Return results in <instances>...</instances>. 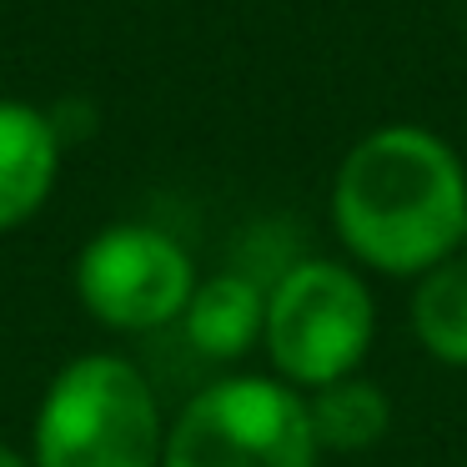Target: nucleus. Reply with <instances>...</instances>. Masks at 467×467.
I'll list each match as a JSON object with an SVG mask.
<instances>
[{"label": "nucleus", "mask_w": 467, "mask_h": 467, "mask_svg": "<svg viewBox=\"0 0 467 467\" xmlns=\"http://www.w3.org/2000/svg\"><path fill=\"white\" fill-rule=\"evenodd\" d=\"M61 171V131L31 101H0V232L26 226Z\"/></svg>", "instance_id": "obj_6"}, {"label": "nucleus", "mask_w": 467, "mask_h": 467, "mask_svg": "<svg viewBox=\"0 0 467 467\" xmlns=\"http://www.w3.org/2000/svg\"><path fill=\"white\" fill-rule=\"evenodd\" d=\"M0 467H31V462H26V457H21V452H11V447L0 442Z\"/></svg>", "instance_id": "obj_10"}, {"label": "nucleus", "mask_w": 467, "mask_h": 467, "mask_svg": "<svg viewBox=\"0 0 467 467\" xmlns=\"http://www.w3.org/2000/svg\"><path fill=\"white\" fill-rule=\"evenodd\" d=\"M306 392L276 377H222L166 427L161 467H317Z\"/></svg>", "instance_id": "obj_4"}, {"label": "nucleus", "mask_w": 467, "mask_h": 467, "mask_svg": "<svg viewBox=\"0 0 467 467\" xmlns=\"http://www.w3.org/2000/svg\"><path fill=\"white\" fill-rule=\"evenodd\" d=\"M377 337L372 286L347 262L306 256L266 286V357L296 392H317L362 367Z\"/></svg>", "instance_id": "obj_3"}, {"label": "nucleus", "mask_w": 467, "mask_h": 467, "mask_svg": "<svg viewBox=\"0 0 467 467\" xmlns=\"http://www.w3.org/2000/svg\"><path fill=\"white\" fill-rule=\"evenodd\" d=\"M462 256H467V232H462Z\"/></svg>", "instance_id": "obj_11"}, {"label": "nucleus", "mask_w": 467, "mask_h": 467, "mask_svg": "<svg viewBox=\"0 0 467 467\" xmlns=\"http://www.w3.org/2000/svg\"><path fill=\"white\" fill-rule=\"evenodd\" d=\"M306 417L322 452H362V447L382 442L387 422H392V402L377 382L367 377H342L317 392H306Z\"/></svg>", "instance_id": "obj_9"}, {"label": "nucleus", "mask_w": 467, "mask_h": 467, "mask_svg": "<svg viewBox=\"0 0 467 467\" xmlns=\"http://www.w3.org/2000/svg\"><path fill=\"white\" fill-rule=\"evenodd\" d=\"M332 232L347 256L382 276H422L462 252L467 166L437 131L387 121L332 176Z\"/></svg>", "instance_id": "obj_1"}, {"label": "nucleus", "mask_w": 467, "mask_h": 467, "mask_svg": "<svg viewBox=\"0 0 467 467\" xmlns=\"http://www.w3.org/2000/svg\"><path fill=\"white\" fill-rule=\"evenodd\" d=\"M166 427L151 382L126 357L61 367L36 412V467H161Z\"/></svg>", "instance_id": "obj_2"}, {"label": "nucleus", "mask_w": 467, "mask_h": 467, "mask_svg": "<svg viewBox=\"0 0 467 467\" xmlns=\"http://www.w3.org/2000/svg\"><path fill=\"white\" fill-rule=\"evenodd\" d=\"M182 322H186V342L202 357L236 362V357H246L266 332V292L242 272L206 276V282H196Z\"/></svg>", "instance_id": "obj_7"}, {"label": "nucleus", "mask_w": 467, "mask_h": 467, "mask_svg": "<svg viewBox=\"0 0 467 467\" xmlns=\"http://www.w3.org/2000/svg\"><path fill=\"white\" fill-rule=\"evenodd\" d=\"M196 292V266L161 226L121 222L96 232L76 256V296L116 332H151L176 322Z\"/></svg>", "instance_id": "obj_5"}, {"label": "nucleus", "mask_w": 467, "mask_h": 467, "mask_svg": "<svg viewBox=\"0 0 467 467\" xmlns=\"http://www.w3.org/2000/svg\"><path fill=\"white\" fill-rule=\"evenodd\" d=\"M407 322L427 357L447 367H467V256H447L432 272L417 276Z\"/></svg>", "instance_id": "obj_8"}]
</instances>
